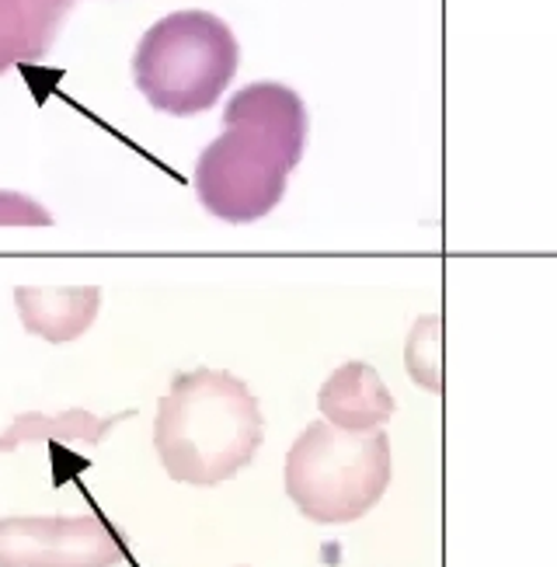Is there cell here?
<instances>
[{
  "label": "cell",
  "mask_w": 557,
  "mask_h": 567,
  "mask_svg": "<svg viewBox=\"0 0 557 567\" xmlns=\"http://www.w3.org/2000/svg\"><path fill=\"white\" fill-rule=\"evenodd\" d=\"M70 0H0V70L50 45Z\"/></svg>",
  "instance_id": "ba28073f"
},
{
  "label": "cell",
  "mask_w": 557,
  "mask_h": 567,
  "mask_svg": "<svg viewBox=\"0 0 557 567\" xmlns=\"http://www.w3.org/2000/svg\"><path fill=\"white\" fill-rule=\"evenodd\" d=\"M136 411H118V414H91L84 408H66L56 414L45 411H25L18 414L8 429H0V453H14L32 442H81V446H99L109 439L115 425L130 422Z\"/></svg>",
  "instance_id": "52a82bcc"
},
{
  "label": "cell",
  "mask_w": 557,
  "mask_h": 567,
  "mask_svg": "<svg viewBox=\"0 0 557 567\" xmlns=\"http://www.w3.org/2000/svg\"><path fill=\"white\" fill-rule=\"evenodd\" d=\"M408 373L419 386L425 390H440L443 386V377H440V320L429 317V320H419L415 331L408 338Z\"/></svg>",
  "instance_id": "9c48e42d"
},
{
  "label": "cell",
  "mask_w": 557,
  "mask_h": 567,
  "mask_svg": "<svg viewBox=\"0 0 557 567\" xmlns=\"http://www.w3.org/2000/svg\"><path fill=\"white\" fill-rule=\"evenodd\" d=\"M394 477L391 435L342 432L310 422L286 453L282 484L303 519L321 526H345L377 508Z\"/></svg>",
  "instance_id": "7a4b0ae2"
},
{
  "label": "cell",
  "mask_w": 557,
  "mask_h": 567,
  "mask_svg": "<svg viewBox=\"0 0 557 567\" xmlns=\"http://www.w3.org/2000/svg\"><path fill=\"white\" fill-rule=\"evenodd\" d=\"M136 84L147 102L167 115H196L224 94L237 70V42L209 11H178L161 18L140 39Z\"/></svg>",
  "instance_id": "3957f363"
},
{
  "label": "cell",
  "mask_w": 557,
  "mask_h": 567,
  "mask_svg": "<svg viewBox=\"0 0 557 567\" xmlns=\"http://www.w3.org/2000/svg\"><path fill=\"white\" fill-rule=\"evenodd\" d=\"M0 224H53L50 213L42 206H35L25 195H14V192H0Z\"/></svg>",
  "instance_id": "30bf717a"
},
{
  "label": "cell",
  "mask_w": 557,
  "mask_h": 567,
  "mask_svg": "<svg viewBox=\"0 0 557 567\" xmlns=\"http://www.w3.org/2000/svg\"><path fill=\"white\" fill-rule=\"evenodd\" d=\"M14 303L25 331L50 344H66L81 338L102 307L99 289H18Z\"/></svg>",
  "instance_id": "8992f818"
},
{
  "label": "cell",
  "mask_w": 557,
  "mask_h": 567,
  "mask_svg": "<svg viewBox=\"0 0 557 567\" xmlns=\"http://www.w3.org/2000/svg\"><path fill=\"white\" fill-rule=\"evenodd\" d=\"M123 557V536L99 515L0 519V567H115Z\"/></svg>",
  "instance_id": "277c9868"
},
{
  "label": "cell",
  "mask_w": 557,
  "mask_h": 567,
  "mask_svg": "<svg viewBox=\"0 0 557 567\" xmlns=\"http://www.w3.org/2000/svg\"><path fill=\"white\" fill-rule=\"evenodd\" d=\"M318 408L324 422L342 432H380L394 417L398 401L391 386L380 380V373L362 359L338 365L334 373L318 390Z\"/></svg>",
  "instance_id": "5b68a950"
},
{
  "label": "cell",
  "mask_w": 557,
  "mask_h": 567,
  "mask_svg": "<svg viewBox=\"0 0 557 567\" xmlns=\"http://www.w3.org/2000/svg\"><path fill=\"white\" fill-rule=\"evenodd\" d=\"M265 414L251 386L224 369L175 373L157 404L154 450L172 481L216 487L255 460Z\"/></svg>",
  "instance_id": "6da1fadb"
}]
</instances>
